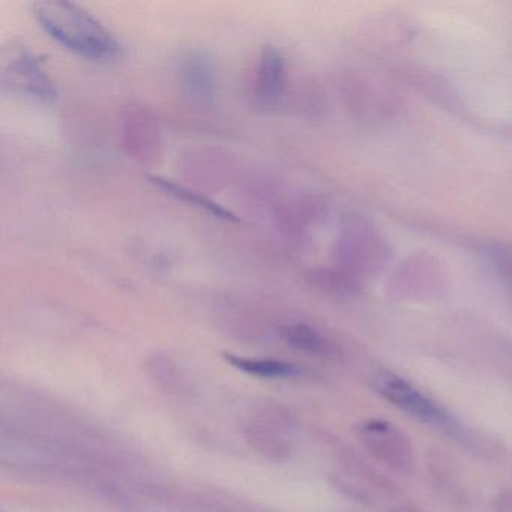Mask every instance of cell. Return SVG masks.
Returning a JSON list of instances; mask_svg holds the SVG:
<instances>
[{
	"mask_svg": "<svg viewBox=\"0 0 512 512\" xmlns=\"http://www.w3.org/2000/svg\"><path fill=\"white\" fill-rule=\"evenodd\" d=\"M281 338L293 349L299 352L319 355L326 350V341L316 329L304 325V323H292L280 329Z\"/></svg>",
	"mask_w": 512,
	"mask_h": 512,
	"instance_id": "obj_9",
	"label": "cell"
},
{
	"mask_svg": "<svg viewBox=\"0 0 512 512\" xmlns=\"http://www.w3.org/2000/svg\"><path fill=\"white\" fill-rule=\"evenodd\" d=\"M286 85V61L277 47H263L254 70L253 95L262 106H275Z\"/></svg>",
	"mask_w": 512,
	"mask_h": 512,
	"instance_id": "obj_5",
	"label": "cell"
},
{
	"mask_svg": "<svg viewBox=\"0 0 512 512\" xmlns=\"http://www.w3.org/2000/svg\"><path fill=\"white\" fill-rule=\"evenodd\" d=\"M149 179H151L155 187L166 191L167 194L175 197V199L187 202L188 205L196 206V208L202 209V211L208 212V214L214 215V217L229 221L236 220L235 214H232L229 209L223 208V206L215 203L214 200L208 199V197L202 196V194L196 193V191L190 190V188L184 187V185L176 184V182L160 178V176H151Z\"/></svg>",
	"mask_w": 512,
	"mask_h": 512,
	"instance_id": "obj_7",
	"label": "cell"
},
{
	"mask_svg": "<svg viewBox=\"0 0 512 512\" xmlns=\"http://www.w3.org/2000/svg\"><path fill=\"white\" fill-rule=\"evenodd\" d=\"M377 388L388 400L397 406L403 407L407 412L419 416L422 419L439 418V412L433 403L427 400L424 395L419 394L415 388L394 376H380L377 379Z\"/></svg>",
	"mask_w": 512,
	"mask_h": 512,
	"instance_id": "obj_6",
	"label": "cell"
},
{
	"mask_svg": "<svg viewBox=\"0 0 512 512\" xmlns=\"http://www.w3.org/2000/svg\"><path fill=\"white\" fill-rule=\"evenodd\" d=\"M32 14L55 43L80 58L109 62L121 53V44L115 34L77 4L44 0L32 4Z\"/></svg>",
	"mask_w": 512,
	"mask_h": 512,
	"instance_id": "obj_1",
	"label": "cell"
},
{
	"mask_svg": "<svg viewBox=\"0 0 512 512\" xmlns=\"http://www.w3.org/2000/svg\"><path fill=\"white\" fill-rule=\"evenodd\" d=\"M182 91L194 104L208 106L217 92V71L214 62L200 50L185 53L179 62Z\"/></svg>",
	"mask_w": 512,
	"mask_h": 512,
	"instance_id": "obj_4",
	"label": "cell"
},
{
	"mask_svg": "<svg viewBox=\"0 0 512 512\" xmlns=\"http://www.w3.org/2000/svg\"><path fill=\"white\" fill-rule=\"evenodd\" d=\"M224 358L233 367L245 371L254 376L266 377V379H274V377H287L296 373L293 365L284 364L281 361H272V359H251L235 356L232 353H224Z\"/></svg>",
	"mask_w": 512,
	"mask_h": 512,
	"instance_id": "obj_8",
	"label": "cell"
},
{
	"mask_svg": "<svg viewBox=\"0 0 512 512\" xmlns=\"http://www.w3.org/2000/svg\"><path fill=\"white\" fill-rule=\"evenodd\" d=\"M0 82L5 92L35 103L49 104L56 98L52 77L22 41H10L0 52Z\"/></svg>",
	"mask_w": 512,
	"mask_h": 512,
	"instance_id": "obj_2",
	"label": "cell"
},
{
	"mask_svg": "<svg viewBox=\"0 0 512 512\" xmlns=\"http://www.w3.org/2000/svg\"><path fill=\"white\" fill-rule=\"evenodd\" d=\"M247 433L248 442L260 452L266 455L271 460H281L286 455L287 446L284 445L281 437L277 433L269 430V428L262 427V425H250L245 430Z\"/></svg>",
	"mask_w": 512,
	"mask_h": 512,
	"instance_id": "obj_10",
	"label": "cell"
},
{
	"mask_svg": "<svg viewBox=\"0 0 512 512\" xmlns=\"http://www.w3.org/2000/svg\"><path fill=\"white\" fill-rule=\"evenodd\" d=\"M340 254L352 274H376L388 263L391 248L376 227L362 218H353L344 227Z\"/></svg>",
	"mask_w": 512,
	"mask_h": 512,
	"instance_id": "obj_3",
	"label": "cell"
}]
</instances>
